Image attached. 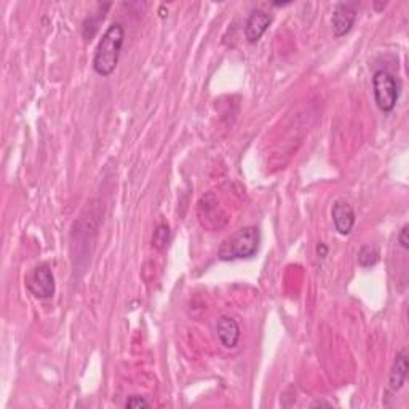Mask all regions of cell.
<instances>
[{
	"label": "cell",
	"mask_w": 409,
	"mask_h": 409,
	"mask_svg": "<svg viewBox=\"0 0 409 409\" xmlns=\"http://www.w3.org/2000/svg\"><path fill=\"white\" fill-rule=\"evenodd\" d=\"M125 42V28L122 23H112L101 37L93 56V69L101 77H109L114 74L121 60Z\"/></svg>",
	"instance_id": "1"
},
{
	"label": "cell",
	"mask_w": 409,
	"mask_h": 409,
	"mask_svg": "<svg viewBox=\"0 0 409 409\" xmlns=\"http://www.w3.org/2000/svg\"><path fill=\"white\" fill-rule=\"evenodd\" d=\"M261 245V232L253 225L237 230L230 237L225 238L218 250V256L221 261H237L250 259L256 256Z\"/></svg>",
	"instance_id": "2"
},
{
	"label": "cell",
	"mask_w": 409,
	"mask_h": 409,
	"mask_svg": "<svg viewBox=\"0 0 409 409\" xmlns=\"http://www.w3.org/2000/svg\"><path fill=\"white\" fill-rule=\"evenodd\" d=\"M374 101L383 114H390L400 99V84L388 71H376L373 75Z\"/></svg>",
	"instance_id": "3"
},
{
	"label": "cell",
	"mask_w": 409,
	"mask_h": 409,
	"mask_svg": "<svg viewBox=\"0 0 409 409\" xmlns=\"http://www.w3.org/2000/svg\"><path fill=\"white\" fill-rule=\"evenodd\" d=\"M26 286L35 298L48 299L55 294V276L48 264L37 266L26 280Z\"/></svg>",
	"instance_id": "4"
},
{
	"label": "cell",
	"mask_w": 409,
	"mask_h": 409,
	"mask_svg": "<svg viewBox=\"0 0 409 409\" xmlns=\"http://www.w3.org/2000/svg\"><path fill=\"white\" fill-rule=\"evenodd\" d=\"M357 21V10L354 4H337L331 18L335 37L347 35Z\"/></svg>",
	"instance_id": "5"
},
{
	"label": "cell",
	"mask_w": 409,
	"mask_h": 409,
	"mask_svg": "<svg viewBox=\"0 0 409 409\" xmlns=\"http://www.w3.org/2000/svg\"><path fill=\"white\" fill-rule=\"evenodd\" d=\"M331 218L335 229L341 235H349L355 225V210L345 200H336L331 208Z\"/></svg>",
	"instance_id": "6"
},
{
	"label": "cell",
	"mask_w": 409,
	"mask_h": 409,
	"mask_svg": "<svg viewBox=\"0 0 409 409\" xmlns=\"http://www.w3.org/2000/svg\"><path fill=\"white\" fill-rule=\"evenodd\" d=\"M270 24H272V15L266 13L264 10H254L245 23V39L248 40V43H257L266 34Z\"/></svg>",
	"instance_id": "7"
},
{
	"label": "cell",
	"mask_w": 409,
	"mask_h": 409,
	"mask_svg": "<svg viewBox=\"0 0 409 409\" xmlns=\"http://www.w3.org/2000/svg\"><path fill=\"white\" fill-rule=\"evenodd\" d=\"M218 337L225 349H235L238 342H240V326H238L237 320L223 315L219 317L216 325Z\"/></svg>",
	"instance_id": "8"
},
{
	"label": "cell",
	"mask_w": 409,
	"mask_h": 409,
	"mask_svg": "<svg viewBox=\"0 0 409 409\" xmlns=\"http://www.w3.org/2000/svg\"><path fill=\"white\" fill-rule=\"evenodd\" d=\"M408 357H406V352L401 350L396 354L395 357V363H393V368L390 371V379H388V387L392 392H398V390L403 387V383H405L406 377H408Z\"/></svg>",
	"instance_id": "9"
},
{
	"label": "cell",
	"mask_w": 409,
	"mask_h": 409,
	"mask_svg": "<svg viewBox=\"0 0 409 409\" xmlns=\"http://www.w3.org/2000/svg\"><path fill=\"white\" fill-rule=\"evenodd\" d=\"M381 259V253L374 245H364V247L360 248L358 251V266L363 269H369L374 267L377 262Z\"/></svg>",
	"instance_id": "10"
},
{
	"label": "cell",
	"mask_w": 409,
	"mask_h": 409,
	"mask_svg": "<svg viewBox=\"0 0 409 409\" xmlns=\"http://www.w3.org/2000/svg\"><path fill=\"white\" fill-rule=\"evenodd\" d=\"M169 242V228L168 224H160L154 232L152 243L157 250H165Z\"/></svg>",
	"instance_id": "11"
},
{
	"label": "cell",
	"mask_w": 409,
	"mask_h": 409,
	"mask_svg": "<svg viewBox=\"0 0 409 409\" xmlns=\"http://www.w3.org/2000/svg\"><path fill=\"white\" fill-rule=\"evenodd\" d=\"M125 408L130 409H141V408H150V403L144 398V396L140 395H133L125 401Z\"/></svg>",
	"instance_id": "12"
},
{
	"label": "cell",
	"mask_w": 409,
	"mask_h": 409,
	"mask_svg": "<svg viewBox=\"0 0 409 409\" xmlns=\"http://www.w3.org/2000/svg\"><path fill=\"white\" fill-rule=\"evenodd\" d=\"M408 229H409V225H408V224H405V225H403V228H401L400 234H398V243L401 245V248H403V250H408V248H409Z\"/></svg>",
	"instance_id": "13"
},
{
	"label": "cell",
	"mask_w": 409,
	"mask_h": 409,
	"mask_svg": "<svg viewBox=\"0 0 409 409\" xmlns=\"http://www.w3.org/2000/svg\"><path fill=\"white\" fill-rule=\"evenodd\" d=\"M317 253H318V257H325L326 254H328V248H326L323 243H320L317 248Z\"/></svg>",
	"instance_id": "14"
},
{
	"label": "cell",
	"mask_w": 409,
	"mask_h": 409,
	"mask_svg": "<svg viewBox=\"0 0 409 409\" xmlns=\"http://www.w3.org/2000/svg\"><path fill=\"white\" fill-rule=\"evenodd\" d=\"M318 406H328V408H330V406H331V403H326V401H315V403H313V405H312V408H318Z\"/></svg>",
	"instance_id": "15"
}]
</instances>
